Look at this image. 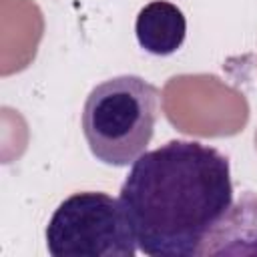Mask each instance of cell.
Listing matches in <instances>:
<instances>
[{
  "label": "cell",
  "instance_id": "3957f363",
  "mask_svg": "<svg viewBox=\"0 0 257 257\" xmlns=\"http://www.w3.org/2000/svg\"><path fill=\"white\" fill-rule=\"evenodd\" d=\"M46 249L52 257H135L139 245L118 199L80 191L54 209Z\"/></svg>",
  "mask_w": 257,
  "mask_h": 257
},
{
  "label": "cell",
  "instance_id": "6da1fadb",
  "mask_svg": "<svg viewBox=\"0 0 257 257\" xmlns=\"http://www.w3.org/2000/svg\"><path fill=\"white\" fill-rule=\"evenodd\" d=\"M118 201L139 251L149 257L199 255L233 205L229 161L199 141H169L131 165Z\"/></svg>",
  "mask_w": 257,
  "mask_h": 257
},
{
  "label": "cell",
  "instance_id": "5b68a950",
  "mask_svg": "<svg viewBox=\"0 0 257 257\" xmlns=\"http://www.w3.org/2000/svg\"><path fill=\"white\" fill-rule=\"evenodd\" d=\"M219 241H257V195L255 193H243L235 205L229 207V211L223 215V219L215 225V229L207 235L199 255L211 245Z\"/></svg>",
  "mask_w": 257,
  "mask_h": 257
},
{
  "label": "cell",
  "instance_id": "277c9868",
  "mask_svg": "<svg viewBox=\"0 0 257 257\" xmlns=\"http://www.w3.org/2000/svg\"><path fill=\"white\" fill-rule=\"evenodd\" d=\"M135 34L147 52L155 56H169L177 52L187 36V20L179 6L167 0H153L145 4L135 22Z\"/></svg>",
  "mask_w": 257,
  "mask_h": 257
},
{
  "label": "cell",
  "instance_id": "7a4b0ae2",
  "mask_svg": "<svg viewBox=\"0 0 257 257\" xmlns=\"http://www.w3.org/2000/svg\"><path fill=\"white\" fill-rule=\"evenodd\" d=\"M159 90L135 74L96 84L82 108V133L96 161L110 167L133 165L153 139Z\"/></svg>",
  "mask_w": 257,
  "mask_h": 257
}]
</instances>
